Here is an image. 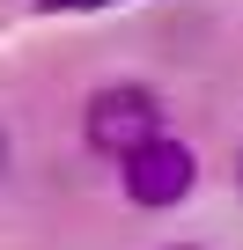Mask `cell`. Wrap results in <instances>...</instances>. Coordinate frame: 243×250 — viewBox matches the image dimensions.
<instances>
[{"mask_svg": "<svg viewBox=\"0 0 243 250\" xmlns=\"http://www.w3.org/2000/svg\"><path fill=\"white\" fill-rule=\"evenodd\" d=\"M44 8H118V0H44Z\"/></svg>", "mask_w": 243, "mask_h": 250, "instance_id": "obj_3", "label": "cell"}, {"mask_svg": "<svg viewBox=\"0 0 243 250\" xmlns=\"http://www.w3.org/2000/svg\"><path fill=\"white\" fill-rule=\"evenodd\" d=\"M118 177H126V199L133 206H177V199H192V184H199V162H192V147L184 140H148V147H133L126 162H118Z\"/></svg>", "mask_w": 243, "mask_h": 250, "instance_id": "obj_2", "label": "cell"}, {"mask_svg": "<svg viewBox=\"0 0 243 250\" xmlns=\"http://www.w3.org/2000/svg\"><path fill=\"white\" fill-rule=\"evenodd\" d=\"M236 191H243V147H236Z\"/></svg>", "mask_w": 243, "mask_h": 250, "instance_id": "obj_5", "label": "cell"}, {"mask_svg": "<svg viewBox=\"0 0 243 250\" xmlns=\"http://www.w3.org/2000/svg\"><path fill=\"white\" fill-rule=\"evenodd\" d=\"M8 162H15V147H8V133H0V184H8Z\"/></svg>", "mask_w": 243, "mask_h": 250, "instance_id": "obj_4", "label": "cell"}, {"mask_svg": "<svg viewBox=\"0 0 243 250\" xmlns=\"http://www.w3.org/2000/svg\"><path fill=\"white\" fill-rule=\"evenodd\" d=\"M81 140L103 162H126L133 147L162 140V96L148 81H110V88H96L88 110H81Z\"/></svg>", "mask_w": 243, "mask_h": 250, "instance_id": "obj_1", "label": "cell"}]
</instances>
